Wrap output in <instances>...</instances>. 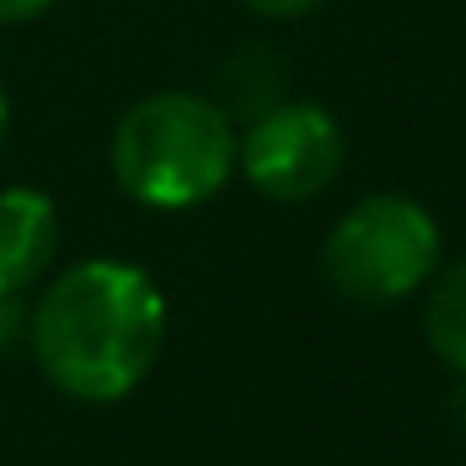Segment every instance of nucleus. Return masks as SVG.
Instances as JSON below:
<instances>
[{
	"label": "nucleus",
	"instance_id": "obj_1",
	"mask_svg": "<svg viewBox=\"0 0 466 466\" xmlns=\"http://www.w3.org/2000/svg\"><path fill=\"white\" fill-rule=\"evenodd\" d=\"M31 346L56 391L121 401L151 376L166 346V296L151 271L96 256L46 286L31 311Z\"/></svg>",
	"mask_w": 466,
	"mask_h": 466
},
{
	"label": "nucleus",
	"instance_id": "obj_2",
	"mask_svg": "<svg viewBox=\"0 0 466 466\" xmlns=\"http://www.w3.org/2000/svg\"><path fill=\"white\" fill-rule=\"evenodd\" d=\"M241 136L221 101L196 91L141 96L116 121L111 176L136 206L191 211L236 176Z\"/></svg>",
	"mask_w": 466,
	"mask_h": 466
},
{
	"label": "nucleus",
	"instance_id": "obj_3",
	"mask_svg": "<svg viewBox=\"0 0 466 466\" xmlns=\"http://www.w3.org/2000/svg\"><path fill=\"white\" fill-rule=\"evenodd\" d=\"M441 266V226L421 201L401 191H376L331 226L321 246V271L346 301L391 306L421 291Z\"/></svg>",
	"mask_w": 466,
	"mask_h": 466
},
{
	"label": "nucleus",
	"instance_id": "obj_4",
	"mask_svg": "<svg viewBox=\"0 0 466 466\" xmlns=\"http://www.w3.org/2000/svg\"><path fill=\"white\" fill-rule=\"evenodd\" d=\"M346 161V136L336 116L316 101H276L241 136L236 166L261 196L301 206L336 181Z\"/></svg>",
	"mask_w": 466,
	"mask_h": 466
},
{
	"label": "nucleus",
	"instance_id": "obj_5",
	"mask_svg": "<svg viewBox=\"0 0 466 466\" xmlns=\"http://www.w3.org/2000/svg\"><path fill=\"white\" fill-rule=\"evenodd\" d=\"M56 241H61V226H56L51 196L35 186H5L0 191V291H31L51 266Z\"/></svg>",
	"mask_w": 466,
	"mask_h": 466
},
{
	"label": "nucleus",
	"instance_id": "obj_6",
	"mask_svg": "<svg viewBox=\"0 0 466 466\" xmlns=\"http://www.w3.org/2000/svg\"><path fill=\"white\" fill-rule=\"evenodd\" d=\"M426 341L451 371L466 376V256L431 276L426 296Z\"/></svg>",
	"mask_w": 466,
	"mask_h": 466
},
{
	"label": "nucleus",
	"instance_id": "obj_7",
	"mask_svg": "<svg viewBox=\"0 0 466 466\" xmlns=\"http://www.w3.org/2000/svg\"><path fill=\"white\" fill-rule=\"evenodd\" d=\"M281 86H286V71L271 61V51H241L231 66L221 71V96L226 116H261L281 101Z\"/></svg>",
	"mask_w": 466,
	"mask_h": 466
},
{
	"label": "nucleus",
	"instance_id": "obj_8",
	"mask_svg": "<svg viewBox=\"0 0 466 466\" xmlns=\"http://www.w3.org/2000/svg\"><path fill=\"white\" fill-rule=\"evenodd\" d=\"M241 11L261 15V21H301V15H311L316 5H326V0H236Z\"/></svg>",
	"mask_w": 466,
	"mask_h": 466
},
{
	"label": "nucleus",
	"instance_id": "obj_9",
	"mask_svg": "<svg viewBox=\"0 0 466 466\" xmlns=\"http://www.w3.org/2000/svg\"><path fill=\"white\" fill-rule=\"evenodd\" d=\"M25 321H31V311H25L21 296H15V291H0V351L21 341Z\"/></svg>",
	"mask_w": 466,
	"mask_h": 466
},
{
	"label": "nucleus",
	"instance_id": "obj_10",
	"mask_svg": "<svg viewBox=\"0 0 466 466\" xmlns=\"http://www.w3.org/2000/svg\"><path fill=\"white\" fill-rule=\"evenodd\" d=\"M56 0H0V25H21V21H35L46 15Z\"/></svg>",
	"mask_w": 466,
	"mask_h": 466
},
{
	"label": "nucleus",
	"instance_id": "obj_11",
	"mask_svg": "<svg viewBox=\"0 0 466 466\" xmlns=\"http://www.w3.org/2000/svg\"><path fill=\"white\" fill-rule=\"evenodd\" d=\"M5 126H11V101H5V86H0V141H5Z\"/></svg>",
	"mask_w": 466,
	"mask_h": 466
},
{
	"label": "nucleus",
	"instance_id": "obj_12",
	"mask_svg": "<svg viewBox=\"0 0 466 466\" xmlns=\"http://www.w3.org/2000/svg\"><path fill=\"white\" fill-rule=\"evenodd\" d=\"M456 411H461V421H466V391H456Z\"/></svg>",
	"mask_w": 466,
	"mask_h": 466
}]
</instances>
